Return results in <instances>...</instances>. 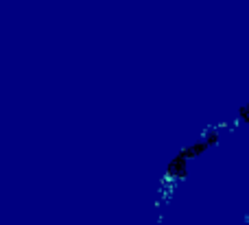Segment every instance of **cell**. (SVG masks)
Listing matches in <instances>:
<instances>
[{
	"mask_svg": "<svg viewBox=\"0 0 249 225\" xmlns=\"http://www.w3.org/2000/svg\"><path fill=\"white\" fill-rule=\"evenodd\" d=\"M168 173H171V175H177V177H184V175H186V162H184V156H179L175 162H173L171 169H168Z\"/></svg>",
	"mask_w": 249,
	"mask_h": 225,
	"instance_id": "obj_1",
	"label": "cell"
},
{
	"mask_svg": "<svg viewBox=\"0 0 249 225\" xmlns=\"http://www.w3.org/2000/svg\"><path fill=\"white\" fill-rule=\"evenodd\" d=\"M241 116L245 118V121H249V105H247V107H243V109H241Z\"/></svg>",
	"mask_w": 249,
	"mask_h": 225,
	"instance_id": "obj_2",
	"label": "cell"
}]
</instances>
